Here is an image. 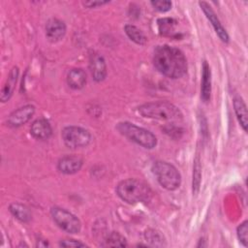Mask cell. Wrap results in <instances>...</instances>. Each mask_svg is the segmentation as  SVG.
I'll return each instance as SVG.
<instances>
[{
	"instance_id": "obj_1",
	"label": "cell",
	"mask_w": 248,
	"mask_h": 248,
	"mask_svg": "<svg viewBox=\"0 0 248 248\" xmlns=\"http://www.w3.org/2000/svg\"><path fill=\"white\" fill-rule=\"evenodd\" d=\"M153 63L161 74L170 78H181L187 72V60L183 52L168 45L156 47Z\"/></svg>"
},
{
	"instance_id": "obj_2",
	"label": "cell",
	"mask_w": 248,
	"mask_h": 248,
	"mask_svg": "<svg viewBox=\"0 0 248 248\" xmlns=\"http://www.w3.org/2000/svg\"><path fill=\"white\" fill-rule=\"evenodd\" d=\"M138 111L143 117L162 121L177 122L183 118L181 110L176 106L165 101L143 104L138 108Z\"/></svg>"
},
{
	"instance_id": "obj_3",
	"label": "cell",
	"mask_w": 248,
	"mask_h": 248,
	"mask_svg": "<svg viewBox=\"0 0 248 248\" xmlns=\"http://www.w3.org/2000/svg\"><path fill=\"white\" fill-rule=\"evenodd\" d=\"M116 193L121 200L131 204L147 202L152 194L146 183L136 178H128L119 182L116 186Z\"/></svg>"
},
{
	"instance_id": "obj_4",
	"label": "cell",
	"mask_w": 248,
	"mask_h": 248,
	"mask_svg": "<svg viewBox=\"0 0 248 248\" xmlns=\"http://www.w3.org/2000/svg\"><path fill=\"white\" fill-rule=\"evenodd\" d=\"M116 129L121 135L145 148L151 149L157 144V139L150 131L133 123L120 122L117 124Z\"/></svg>"
},
{
	"instance_id": "obj_5",
	"label": "cell",
	"mask_w": 248,
	"mask_h": 248,
	"mask_svg": "<svg viewBox=\"0 0 248 248\" xmlns=\"http://www.w3.org/2000/svg\"><path fill=\"white\" fill-rule=\"evenodd\" d=\"M152 170L162 187L169 191L176 190L181 183V176L174 166L164 161L153 164Z\"/></svg>"
},
{
	"instance_id": "obj_6",
	"label": "cell",
	"mask_w": 248,
	"mask_h": 248,
	"mask_svg": "<svg viewBox=\"0 0 248 248\" xmlns=\"http://www.w3.org/2000/svg\"><path fill=\"white\" fill-rule=\"evenodd\" d=\"M62 140L69 148H80L88 145L92 136L88 130L78 126H67L62 130Z\"/></svg>"
},
{
	"instance_id": "obj_7",
	"label": "cell",
	"mask_w": 248,
	"mask_h": 248,
	"mask_svg": "<svg viewBox=\"0 0 248 248\" xmlns=\"http://www.w3.org/2000/svg\"><path fill=\"white\" fill-rule=\"evenodd\" d=\"M53 221L63 231L69 233H78L81 229V223L79 219L69 212L68 210L61 207H52L50 210Z\"/></svg>"
},
{
	"instance_id": "obj_8",
	"label": "cell",
	"mask_w": 248,
	"mask_h": 248,
	"mask_svg": "<svg viewBox=\"0 0 248 248\" xmlns=\"http://www.w3.org/2000/svg\"><path fill=\"white\" fill-rule=\"evenodd\" d=\"M35 113V107L33 105H25L14 110L7 118V124L10 127L16 128L28 122Z\"/></svg>"
},
{
	"instance_id": "obj_9",
	"label": "cell",
	"mask_w": 248,
	"mask_h": 248,
	"mask_svg": "<svg viewBox=\"0 0 248 248\" xmlns=\"http://www.w3.org/2000/svg\"><path fill=\"white\" fill-rule=\"evenodd\" d=\"M199 5L201 7V9L202 10V12L204 13V15L206 16L207 19L210 21V23L212 24L216 34L218 35V37L221 39V41H223L224 43H228L229 42V35L226 31V29L223 27V25L221 24L219 18L217 17L216 14L214 13V11L211 9V7L204 1H201L199 2Z\"/></svg>"
},
{
	"instance_id": "obj_10",
	"label": "cell",
	"mask_w": 248,
	"mask_h": 248,
	"mask_svg": "<svg viewBox=\"0 0 248 248\" xmlns=\"http://www.w3.org/2000/svg\"><path fill=\"white\" fill-rule=\"evenodd\" d=\"M89 68L95 81H102L107 76V65L104 57L97 52H92L89 57Z\"/></svg>"
},
{
	"instance_id": "obj_11",
	"label": "cell",
	"mask_w": 248,
	"mask_h": 248,
	"mask_svg": "<svg viewBox=\"0 0 248 248\" xmlns=\"http://www.w3.org/2000/svg\"><path fill=\"white\" fill-rule=\"evenodd\" d=\"M82 167V159L76 155L63 156L57 164L58 170L65 174H73L78 172Z\"/></svg>"
},
{
	"instance_id": "obj_12",
	"label": "cell",
	"mask_w": 248,
	"mask_h": 248,
	"mask_svg": "<svg viewBox=\"0 0 248 248\" xmlns=\"http://www.w3.org/2000/svg\"><path fill=\"white\" fill-rule=\"evenodd\" d=\"M66 33L65 23L57 18H50L46 24V36L50 42L61 40Z\"/></svg>"
},
{
	"instance_id": "obj_13",
	"label": "cell",
	"mask_w": 248,
	"mask_h": 248,
	"mask_svg": "<svg viewBox=\"0 0 248 248\" xmlns=\"http://www.w3.org/2000/svg\"><path fill=\"white\" fill-rule=\"evenodd\" d=\"M18 74H19L18 68L16 66L13 67L12 70L10 71V73L7 77L6 82L4 83V86L1 90V94H0V99L3 103L7 102L12 97V95L15 91V88H16L17 78H18Z\"/></svg>"
},
{
	"instance_id": "obj_14",
	"label": "cell",
	"mask_w": 248,
	"mask_h": 248,
	"mask_svg": "<svg viewBox=\"0 0 248 248\" xmlns=\"http://www.w3.org/2000/svg\"><path fill=\"white\" fill-rule=\"evenodd\" d=\"M30 133L37 140H46L51 136L52 129L47 120L40 118L31 124Z\"/></svg>"
},
{
	"instance_id": "obj_15",
	"label": "cell",
	"mask_w": 248,
	"mask_h": 248,
	"mask_svg": "<svg viewBox=\"0 0 248 248\" xmlns=\"http://www.w3.org/2000/svg\"><path fill=\"white\" fill-rule=\"evenodd\" d=\"M67 83L73 89H81L86 83L85 72L80 68L70 70L67 75Z\"/></svg>"
},
{
	"instance_id": "obj_16",
	"label": "cell",
	"mask_w": 248,
	"mask_h": 248,
	"mask_svg": "<svg viewBox=\"0 0 248 248\" xmlns=\"http://www.w3.org/2000/svg\"><path fill=\"white\" fill-rule=\"evenodd\" d=\"M202 87H201V97L202 101L207 102L210 99L211 93V72L209 65L206 61L202 64Z\"/></svg>"
},
{
	"instance_id": "obj_17",
	"label": "cell",
	"mask_w": 248,
	"mask_h": 248,
	"mask_svg": "<svg viewBox=\"0 0 248 248\" xmlns=\"http://www.w3.org/2000/svg\"><path fill=\"white\" fill-rule=\"evenodd\" d=\"M233 108L236 114V117L238 119V122L240 123L242 129L244 131H247V124H248V118H247V108L243 100L239 97L234 98L233 100Z\"/></svg>"
},
{
	"instance_id": "obj_18",
	"label": "cell",
	"mask_w": 248,
	"mask_h": 248,
	"mask_svg": "<svg viewBox=\"0 0 248 248\" xmlns=\"http://www.w3.org/2000/svg\"><path fill=\"white\" fill-rule=\"evenodd\" d=\"M10 211L11 213L19 221L21 222H29L31 220V212L29 210V208L19 202H14L10 205Z\"/></svg>"
},
{
	"instance_id": "obj_19",
	"label": "cell",
	"mask_w": 248,
	"mask_h": 248,
	"mask_svg": "<svg viewBox=\"0 0 248 248\" xmlns=\"http://www.w3.org/2000/svg\"><path fill=\"white\" fill-rule=\"evenodd\" d=\"M124 30H125V33L127 34V36L130 38V40H132L136 44L144 45L146 43L145 35L137 26L132 25V24H127V25H125Z\"/></svg>"
},
{
	"instance_id": "obj_20",
	"label": "cell",
	"mask_w": 248,
	"mask_h": 248,
	"mask_svg": "<svg viewBox=\"0 0 248 248\" xmlns=\"http://www.w3.org/2000/svg\"><path fill=\"white\" fill-rule=\"evenodd\" d=\"M104 241L102 246L107 247H125L128 245L126 238L117 232H110Z\"/></svg>"
},
{
	"instance_id": "obj_21",
	"label": "cell",
	"mask_w": 248,
	"mask_h": 248,
	"mask_svg": "<svg viewBox=\"0 0 248 248\" xmlns=\"http://www.w3.org/2000/svg\"><path fill=\"white\" fill-rule=\"evenodd\" d=\"M176 23H177L176 20H174L173 18L165 17V18L159 19L158 20V27H159L160 33L163 34V35L170 36V34L174 30V26L176 25Z\"/></svg>"
},
{
	"instance_id": "obj_22",
	"label": "cell",
	"mask_w": 248,
	"mask_h": 248,
	"mask_svg": "<svg viewBox=\"0 0 248 248\" xmlns=\"http://www.w3.org/2000/svg\"><path fill=\"white\" fill-rule=\"evenodd\" d=\"M144 237H145L146 241L150 242L154 246H163L164 245V243H163L164 237L156 230H153V229L147 230L144 233Z\"/></svg>"
},
{
	"instance_id": "obj_23",
	"label": "cell",
	"mask_w": 248,
	"mask_h": 248,
	"mask_svg": "<svg viewBox=\"0 0 248 248\" xmlns=\"http://www.w3.org/2000/svg\"><path fill=\"white\" fill-rule=\"evenodd\" d=\"M201 181V165L199 157L196 158L194 164V172H193V191L197 192L200 186Z\"/></svg>"
},
{
	"instance_id": "obj_24",
	"label": "cell",
	"mask_w": 248,
	"mask_h": 248,
	"mask_svg": "<svg viewBox=\"0 0 248 248\" xmlns=\"http://www.w3.org/2000/svg\"><path fill=\"white\" fill-rule=\"evenodd\" d=\"M248 222L244 221L237 227V236L240 242L244 245L247 246L248 244Z\"/></svg>"
},
{
	"instance_id": "obj_25",
	"label": "cell",
	"mask_w": 248,
	"mask_h": 248,
	"mask_svg": "<svg viewBox=\"0 0 248 248\" xmlns=\"http://www.w3.org/2000/svg\"><path fill=\"white\" fill-rule=\"evenodd\" d=\"M151 5L154 7L155 10L161 12V13H165L168 12L169 10H170L171 8V2L170 1H165V0H155V1H151L150 2Z\"/></svg>"
},
{
	"instance_id": "obj_26",
	"label": "cell",
	"mask_w": 248,
	"mask_h": 248,
	"mask_svg": "<svg viewBox=\"0 0 248 248\" xmlns=\"http://www.w3.org/2000/svg\"><path fill=\"white\" fill-rule=\"evenodd\" d=\"M62 247H84L85 244L76 239H63L59 243Z\"/></svg>"
},
{
	"instance_id": "obj_27",
	"label": "cell",
	"mask_w": 248,
	"mask_h": 248,
	"mask_svg": "<svg viewBox=\"0 0 248 248\" xmlns=\"http://www.w3.org/2000/svg\"><path fill=\"white\" fill-rule=\"evenodd\" d=\"M108 3V1H85V2H82L83 6H85L87 8H96V7L103 6Z\"/></svg>"
}]
</instances>
